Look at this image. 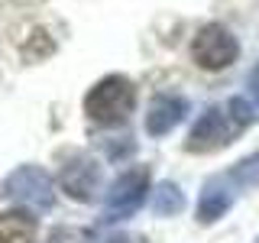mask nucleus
I'll return each instance as SVG.
<instances>
[{
	"label": "nucleus",
	"mask_w": 259,
	"mask_h": 243,
	"mask_svg": "<svg viewBox=\"0 0 259 243\" xmlns=\"http://www.w3.org/2000/svg\"><path fill=\"white\" fill-rule=\"evenodd\" d=\"M136 107V88L126 75H107L84 94V113L94 124H120Z\"/></svg>",
	"instance_id": "1"
},
{
	"label": "nucleus",
	"mask_w": 259,
	"mask_h": 243,
	"mask_svg": "<svg viewBox=\"0 0 259 243\" xmlns=\"http://www.w3.org/2000/svg\"><path fill=\"white\" fill-rule=\"evenodd\" d=\"M240 55V43L224 23H207L198 29L191 43V59L201 65L204 71H224L237 62Z\"/></svg>",
	"instance_id": "2"
},
{
	"label": "nucleus",
	"mask_w": 259,
	"mask_h": 243,
	"mask_svg": "<svg viewBox=\"0 0 259 243\" xmlns=\"http://www.w3.org/2000/svg\"><path fill=\"white\" fill-rule=\"evenodd\" d=\"M146 191H149V169L146 166H133L126 172H120L110 182L107 191V211H104V221H123L133 211H140V205L146 201Z\"/></svg>",
	"instance_id": "3"
},
{
	"label": "nucleus",
	"mask_w": 259,
	"mask_h": 243,
	"mask_svg": "<svg viewBox=\"0 0 259 243\" xmlns=\"http://www.w3.org/2000/svg\"><path fill=\"white\" fill-rule=\"evenodd\" d=\"M4 194H10L20 205L49 211L55 205V182L49 178L46 169H39V166H20L4 178Z\"/></svg>",
	"instance_id": "4"
},
{
	"label": "nucleus",
	"mask_w": 259,
	"mask_h": 243,
	"mask_svg": "<svg viewBox=\"0 0 259 243\" xmlns=\"http://www.w3.org/2000/svg\"><path fill=\"white\" fill-rule=\"evenodd\" d=\"M237 133H240V127L230 120V113L221 107H207L198 117V124L191 127L188 140H185V149L188 152H214L221 146H227Z\"/></svg>",
	"instance_id": "5"
},
{
	"label": "nucleus",
	"mask_w": 259,
	"mask_h": 243,
	"mask_svg": "<svg viewBox=\"0 0 259 243\" xmlns=\"http://www.w3.org/2000/svg\"><path fill=\"white\" fill-rule=\"evenodd\" d=\"M59 182L75 201H94L97 188H101V166L91 156H71L62 166Z\"/></svg>",
	"instance_id": "6"
},
{
	"label": "nucleus",
	"mask_w": 259,
	"mask_h": 243,
	"mask_svg": "<svg viewBox=\"0 0 259 243\" xmlns=\"http://www.w3.org/2000/svg\"><path fill=\"white\" fill-rule=\"evenodd\" d=\"M188 113V101L178 94H159L146 110V133L149 136H165L185 120Z\"/></svg>",
	"instance_id": "7"
},
{
	"label": "nucleus",
	"mask_w": 259,
	"mask_h": 243,
	"mask_svg": "<svg viewBox=\"0 0 259 243\" xmlns=\"http://www.w3.org/2000/svg\"><path fill=\"white\" fill-rule=\"evenodd\" d=\"M230 205H233V185L227 182V175L210 178L204 185V191H201V198H198V221L201 224L221 221L227 211H230Z\"/></svg>",
	"instance_id": "8"
},
{
	"label": "nucleus",
	"mask_w": 259,
	"mask_h": 243,
	"mask_svg": "<svg viewBox=\"0 0 259 243\" xmlns=\"http://www.w3.org/2000/svg\"><path fill=\"white\" fill-rule=\"evenodd\" d=\"M36 217L23 208L0 214V243H32L36 240Z\"/></svg>",
	"instance_id": "9"
},
{
	"label": "nucleus",
	"mask_w": 259,
	"mask_h": 243,
	"mask_svg": "<svg viewBox=\"0 0 259 243\" xmlns=\"http://www.w3.org/2000/svg\"><path fill=\"white\" fill-rule=\"evenodd\" d=\"M152 211L159 217H172L178 211H185V194L175 182H162L156 191H152Z\"/></svg>",
	"instance_id": "10"
},
{
	"label": "nucleus",
	"mask_w": 259,
	"mask_h": 243,
	"mask_svg": "<svg viewBox=\"0 0 259 243\" xmlns=\"http://www.w3.org/2000/svg\"><path fill=\"white\" fill-rule=\"evenodd\" d=\"M227 182H230L233 188H253V185H259V152L240 159L237 166L227 172Z\"/></svg>",
	"instance_id": "11"
},
{
	"label": "nucleus",
	"mask_w": 259,
	"mask_h": 243,
	"mask_svg": "<svg viewBox=\"0 0 259 243\" xmlns=\"http://www.w3.org/2000/svg\"><path fill=\"white\" fill-rule=\"evenodd\" d=\"M227 113H230V120H233L240 130L246 127V124H253V120L259 117V110L249 104V97H233V101L227 104Z\"/></svg>",
	"instance_id": "12"
},
{
	"label": "nucleus",
	"mask_w": 259,
	"mask_h": 243,
	"mask_svg": "<svg viewBox=\"0 0 259 243\" xmlns=\"http://www.w3.org/2000/svg\"><path fill=\"white\" fill-rule=\"evenodd\" d=\"M246 85H249V97H253V107L259 110V62L253 65V71H249V81H246Z\"/></svg>",
	"instance_id": "13"
},
{
	"label": "nucleus",
	"mask_w": 259,
	"mask_h": 243,
	"mask_svg": "<svg viewBox=\"0 0 259 243\" xmlns=\"http://www.w3.org/2000/svg\"><path fill=\"white\" fill-rule=\"evenodd\" d=\"M101 243H146V240L130 237V233H117V237H107V240H101Z\"/></svg>",
	"instance_id": "14"
},
{
	"label": "nucleus",
	"mask_w": 259,
	"mask_h": 243,
	"mask_svg": "<svg viewBox=\"0 0 259 243\" xmlns=\"http://www.w3.org/2000/svg\"><path fill=\"white\" fill-rule=\"evenodd\" d=\"M256 243H259V240H256Z\"/></svg>",
	"instance_id": "15"
}]
</instances>
